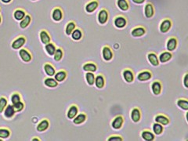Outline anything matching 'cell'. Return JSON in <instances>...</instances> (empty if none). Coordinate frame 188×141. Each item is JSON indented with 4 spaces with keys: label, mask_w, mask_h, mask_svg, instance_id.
Wrapping results in <instances>:
<instances>
[{
    "label": "cell",
    "mask_w": 188,
    "mask_h": 141,
    "mask_svg": "<svg viewBox=\"0 0 188 141\" xmlns=\"http://www.w3.org/2000/svg\"><path fill=\"white\" fill-rule=\"evenodd\" d=\"M148 59L149 60V62L152 64L154 67H157L159 65V60L158 57L157 55L154 53H149L148 54Z\"/></svg>",
    "instance_id": "484cf974"
},
{
    "label": "cell",
    "mask_w": 188,
    "mask_h": 141,
    "mask_svg": "<svg viewBox=\"0 0 188 141\" xmlns=\"http://www.w3.org/2000/svg\"><path fill=\"white\" fill-rule=\"evenodd\" d=\"M152 77V74L149 70H143V71L140 72L137 75V79L140 81H146L150 80Z\"/></svg>",
    "instance_id": "30bf717a"
},
{
    "label": "cell",
    "mask_w": 188,
    "mask_h": 141,
    "mask_svg": "<svg viewBox=\"0 0 188 141\" xmlns=\"http://www.w3.org/2000/svg\"><path fill=\"white\" fill-rule=\"evenodd\" d=\"M86 82L88 83V85L89 86H93L94 84L95 81V75L93 72H87L86 74Z\"/></svg>",
    "instance_id": "74e56055"
},
{
    "label": "cell",
    "mask_w": 188,
    "mask_h": 141,
    "mask_svg": "<svg viewBox=\"0 0 188 141\" xmlns=\"http://www.w3.org/2000/svg\"><path fill=\"white\" fill-rule=\"evenodd\" d=\"M31 17L29 15V14H26V15H25V17H24L21 20H20V28H22V29H24V28H26L27 27H28V25L31 24Z\"/></svg>",
    "instance_id": "f1b7e54d"
},
{
    "label": "cell",
    "mask_w": 188,
    "mask_h": 141,
    "mask_svg": "<svg viewBox=\"0 0 188 141\" xmlns=\"http://www.w3.org/2000/svg\"><path fill=\"white\" fill-rule=\"evenodd\" d=\"M72 37L74 40L75 41H78L83 38V32L80 29L78 28H75L72 33Z\"/></svg>",
    "instance_id": "8d00e7d4"
},
{
    "label": "cell",
    "mask_w": 188,
    "mask_h": 141,
    "mask_svg": "<svg viewBox=\"0 0 188 141\" xmlns=\"http://www.w3.org/2000/svg\"><path fill=\"white\" fill-rule=\"evenodd\" d=\"M13 0H1L2 3H5V4H8V3H10Z\"/></svg>",
    "instance_id": "c3c4849f"
},
{
    "label": "cell",
    "mask_w": 188,
    "mask_h": 141,
    "mask_svg": "<svg viewBox=\"0 0 188 141\" xmlns=\"http://www.w3.org/2000/svg\"><path fill=\"white\" fill-rule=\"evenodd\" d=\"M172 21L170 19H165L162 21L161 23L160 27H159V29L162 33H166L168 32L170 30V28H172Z\"/></svg>",
    "instance_id": "8992f818"
},
{
    "label": "cell",
    "mask_w": 188,
    "mask_h": 141,
    "mask_svg": "<svg viewBox=\"0 0 188 141\" xmlns=\"http://www.w3.org/2000/svg\"><path fill=\"white\" fill-rule=\"evenodd\" d=\"M63 10L60 7H55L52 11V18L54 21L59 22L63 19Z\"/></svg>",
    "instance_id": "5b68a950"
},
{
    "label": "cell",
    "mask_w": 188,
    "mask_h": 141,
    "mask_svg": "<svg viewBox=\"0 0 188 141\" xmlns=\"http://www.w3.org/2000/svg\"><path fill=\"white\" fill-rule=\"evenodd\" d=\"M13 108L16 112H20V111H23L24 108V103L23 102H21V100H20V101L13 104Z\"/></svg>",
    "instance_id": "b9f144b4"
},
{
    "label": "cell",
    "mask_w": 188,
    "mask_h": 141,
    "mask_svg": "<svg viewBox=\"0 0 188 141\" xmlns=\"http://www.w3.org/2000/svg\"><path fill=\"white\" fill-rule=\"evenodd\" d=\"M144 14L147 18H151L154 15V8L152 3H148L145 5Z\"/></svg>",
    "instance_id": "9c48e42d"
},
{
    "label": "cell",
    "mask_w": 188,
    "mask_h": 141,
    "mask_svg": "<svg viewBox=\"0 0 188 141\" xmlns=\"http://www.w3.org/2000/svg\"><path fill=\"white\" fill-rule=\"evenodd\" d=\"M108 141H122L123 139L120 136H111L107 139Z\"/></svg>",
    "instance_id": "f6af8a7d"
},
{
    "label": "cell",
    "mask_w": 188,
    "mask_h": 141,
    "mask_svg": "<svg viewBox=\"0 0 188 141\" xmlns=\"http://www.w3.org/2000/svg\"><path fill=\"white\" fill-rule=\"evenodd\" d=\"M50 127V122L47 119H43L38 124L36 129L38 132H44L47 130Z\"/></svg>",
    "instance_id": "d6986e66"
},
{
    "label": "cell",
    "mask_w": 188,
    "mask_h": 141,
    "mask_svg": "<svg viewBox=\"0 0 188 141\" xmlns=\"http://www.w3.org/2000/svg\"><path fill=\"white\" fill-rule=\"evenodd\" d=\"M151 89H152V92L154 95H159L162 90V83L159 81H154L151 85Z\"/></svg>",
    "instance_id": "4fadbf2b"
},
{
    "label": "cell",
    "mask_w": 188,
    "mask_h": 141,
    "mask_svg": "<svg viewBox=\"0 0 188 141\" xmlns=\"http://www.w3.org/2000/svg\"><path fill=\"white\" fill-rule=\"evenodd\" d=\"M76 28V24L74 21H70L67 23V26L65 28V33L67 35H71L72 31Z\"/></svg>",
    "instance_id": "d590c367"
},
{
    "label": "cell",
    "mask_w": 188,
    "mask_h": 141,
    "mask_svg": "<svg viewBox=\"0 0 188 141\" xmlns=\"http://www.w3.org/2000/svg\"><path fill=\"white\" fill-rule=\"evenodd\" d=\"M140 118H141V113L139 108L135 107L132 110V112H131V119L133 122H140Z\"/></svg>",
    "instance_id": "e0dca14e"
},
{
    "label": "cell",
    "mask_w": 188,
    "mask_h": 141,
    "mask_svg": "<svg viewBox=\"0 0 188 141\" xmlns=\"http://www.w3.org/2000/svg\"><path fill=\"white\" fill-rule=\"evenodd\" d=\"M114 24L118 28H123L127 25V20L123 16H118L114 20Z\"/></svg>",
    "instance_id": "277c9868"
},
{
    "label": "cell",
    "mask_w": 188,
    "mask_h": 141,
    "mask_svg": "<svg viewBox=\"0 0 188 141\" xmlns=\"http://www.w3.org/2000/svg\"><path fill=\"white\" fill-rule=\"evenodd\" d=\"M45 50H46V53H48L50 56H53V54H54L56 48V46H55L54 44L52 43V42H49V43L46 44Z\"/></svg>",
    "instance_id": "836d02e7"
},
{
    "label": "cell",
    "mask_w": 188,
    "mask_h": 141,
    "mask_svg": "<svg viewBox=\"0 0 188 141\" xmlns=\"http://www.w3.org/2000/svg\"><path fill=\"white\" fill-rule=\"evenodd\" d=\"M0 12H1V8H0Z\"/></svg>",
    "instance_id": "f5cc1de1"
},
{
    "label": "cell",
    "mask_w": 188,
    "mask_h": 141,
    "mask_svg": "<svg viewBox=\"0 0 188 141\" xmlns=\"http://www.w3.org/2000/svg\"><path fill=\"white\" fill-rule=\"evenodd\" d=\"M6 106H7V100L6 97H0V114L3 112Z\"/></svg>",
    "instance_id": "7bdbcfd3"
},
{
    "label": "cell",
    "mask_w": 188,
    "mask_h": 141,
    "mask_svg": "<svg viewBox=\"0 0 188 141\" xmlns=\"http://www.w3.org/2000/svg\"><path fill=\"white\" fill-rule=\"evenodd\" d=\"M1 22H2V17L1 15H0V24H1Z\"/></svg>",
    "instance_id": "f907efd6"
},
{
    "label": "cell",
    "mask_w": 188,
    "mask_h": 141,
    "mask_svg": "<svg viewBox=\"0 0 188 141\" xmlns=\"http://www.w3.org/2000/svg\"><path fill=\"white\" fill-rule=\"evenodd\" d=\"M26 15V12H25L24 9H16L13 12V17L15 20H18V21H20L24 17H25Z\"/></svg>",
    "instance_id": "44dd1931"
},
{
    "label": "cell",
    "mask_w": 188,
    "mask_h": 141,
    "mask_svg": "<svg viewBox=\"0 0 188 141\" xmlns=\"http://www.w3.org/2000/svg\"><path fill=\"white\" fill-rule=\"evenodd\" d=\"M177 39L176 38L172 37L170 39H169L166 44V48L168 50V51L172 52L176 50V46H177Z\"/></svg>",
    "instance_id": "7c38bea8"
},
{
    "label": "cell",
    "mask_w": 188,
    "mask_h": 141,
    "mask_svg": "<svg viewBox=\"0 0 188 141\" xmlns=\"http://www.w3.org/2000/svg\"><path fill=\"white\" fill-rule=\"evenodd\" d=\"M19 56L21 58L22 60L26 63L30 62L31 60V59H32L31 54L26 49H20V51H19Z\"/></svg>",
    "instance_id": "52a82bcc"
},
{
    "label": "cell",
    "mask_w": 188,
    "mask_h": 141,
    "mask_svg": "<svg viewBox=\"0 0 188 141\" xmlns=\"http://www.w3.org/2000/svg\"><path fill=\"white\" fill-rule=\"evenodd\" d=\"M44 70H45L46 74L50 77L53 76L56 74V70H55L54 67L49 63H46L44 64Z\"/></svg>",
    "instance_id": "d4e9b609"
},
{
    "label": "cell",
    "mask_w": 188,
    "mask_h": 141,
    "mask_svg": "<svg viewBox=\"0 0 188 141\" xmlns=\"http://www.w3.org/2000/svg\"><path fill=\"white\" fill-rule=\"evenodd\" d=\"M141 136L143 138V139L146 141H152L154 139V134L153 133H151V131L148 130H144L141 133Z\"/></svg>",
    "instance_id": "4dcf8cb0"
},
{
    "label": "cell",
    "mask_w": 188,
    "mask_h": 141,
    "mask_svg": "<svg viewBox=\"0 0 188 141\" xmlns=\"http://www.w3.org/2000/svg\"><path fill=\"white\" fill-rule=\"evenodd\" d=\"M20 100H21V97H20V94L17 93V92H15V93H13L11 96V101H12L13 104L20 101Z\"/></svg>",
    "instance_id": "ee69618b"
},
{
    "label": "cell",
    "mask_w": 188,
    "mask_h": 141,
    "mask_svg": "<svg viewBox=\"0 0 188 141\" xmlns=\"http://www.w3.org/2000/svg\"><path fill=\"white\" fill-rule=\"evenodd\" d=\"M177 106L180 107L181 109L184 110V111H187L188 110V101L184 99H180L177 100Z\"/></svg>",
    "instance_id": "f35d334b"
},
{
    "label": "cell",
    "mask_w": 188,
    "mask_h": 141,
    "mask_svg": "<svg viewBox=\"0 0 188 141\" xmlns=\"http://www.w3.org/2000/svg\"><path fill=\"white\" fill-rule=\"evenodd\" d=\"M135 4H142V3H144L146 0H132Z\"/></svg>",
    "instance_id": "7dc6e473"
},
{
    "label": "cell",
    "mask_w": 188,
    "mask_h": 141,
    "mask_svg": "<svg viewBox=\"0 0 188 141\" xmlns=\"http://www.w3.org/2000/svg\"><path fill=\"white\" fill-rule=\"evenodd\" d=\"M67 78V72L64 70H61L54 75V78L57 82H61L64 81Z\"/></svg>",
    "instance_id": "4316f807"
},
{
    "label": "cell",
    "mask_w": 188,
    "mask_h": 141,
    "mask_svg": "<svg viewBox=\"0 0 188 141\" xmlns=\"http://www.w3.org/2000/svg\"><path fill=\"white\" fill-rule=\"evenodd\" d=\"M98 6H99V2L97 0H91L86 5L85 9H86V12L91 13L94 12L97 9Z\"/></svg>",
    "instance_id": "ba28073f"
},
{
    "label": "cell",
    "mask_w": 188,
    "mask_h": 141,
    "mask_svg": "<svg viewBox=\"0 0 188 141\" xmlns=\"http://www.w3.org/2000/svg\"><path fill=\"white\" fill-rule=\"evenodd\" d=\"M10 131L8 128H0V139H7L10 136Z\"/></svg>",
    "instance_id": "ab89813d"
},
{
    "label": "cell",
    "mask_w": 188,
    "mask_h": 141,
    "mask_svg": "<svg viewBox=\"0 0 188 141\" xmlns=\"http://www.w3.org/2000/svg\"><path fill=\"white\" fill-rule=\"evenodd\" d=\"M63 56H64V52H63L62 49H61V48L56 49V51H55V53H54V54H53L55 60L61 61V59L63 58Z\"/></svg>",
    "instance_id": "60d3db41"
},
{
    "label": "cell",
    "mask_w": 188,
    "mask_h": 141,
    "mask_svg": "<svg viewBox=\"0 0 188 141\" xmlns=\"http://www.w3.org/2000/svg\"><path fill=\"white\" fill-rule=\"evenodd\" d=\"M145 33H146V29L143 27L139 26L133 28L132 30L131 34H132V36H133V37H141V36L144 35Z\"/></svg>",
    "instance_id": "9a60e30c"
},
{
    "label": "cell",
    "mask_w": 188,
    "mask_h": 141,
    "mask_svg": "<svg viewBox=\"0 0 188 141\" xmlns=\"http://www.w3.org/2000/svg\"><path fill=\"white\" fill-rule=\"evenodd\" d=\"M94 83L98 89H102L105 86V78L102 75H98L97 76L95 77Z\"/></svg>",
    "instance_id": "cb8c5ba5"
},
{
    "label": "cell",
    "mask_w": 188,
    "mask_h": 141,
    "mask_svg": "<svg viewBox=\"0 0 188 141\" xmlns=\"http://www.w3.org/2000/svg\"><path fill=\"white\" fill-rule=\"evenodd\" d=\"M102 56L104 60L110 61L113 59L114 53L110 47L107 46V45H105L102 49Z\"/></svg>",
    "instance_id": "7a4b0ae2"
},
{
    "label": "cell",
    "mask_w": 188,
    "mask_h": 141,
    "mask_svg": "<svg viewBox=\"0 0 188 141\" xmlns=\"http://www.w3.org/2000/svg\"><path fill=\"white\" fill-rule=\"evenodd\" d=\"M156 122L161 124L164 126V125H167L169 123V118L167 116L164 115V114H158L156 115L155 118H154Z\"/></svg>",
    "instance_id": "ffe728a7"
},
{
    "label": "cell",
    "mask_w": 188,
    "mask_h": 141,
    "mask_svg": "<svg viewBox=\"0 0 188 141\" xmlns=\"http://www.w3.org/2000/svg\"><path fill=\"white\" fill-rule=\"evenodd\" d=\"M44 84L49 88H55L58 86V82L55 80V78H47L44 80Z\"/></svg>",
    "instance_id": "d6a6232c"
},
{
    "label": "cell",
    "mask_w": 188,
    "mask_h": 141,
    "mask_svg": "<svg viewBox=\"0 0 188 141\" xmlns=\"http://www.w3.org/2000/svg\"><path fill=\"white\" fill-rule=\"evenodd\" d=\"M39 37H40L41 42H42V43L44 44V45L51 42L50 35L46 30H42V31H40V33H39Z\"/></svg>",
    "instance_id": "5bb4252c"
},
{
    "label": "cell",
    "mask_w": 188,
    "mask_h": 141,
    "mask_svg": "<svg viewBox=\"0 0 188 141\" xmlns=\"http://www.w3.org/2000/svg\"><path fill=\"white\" fill-rule=\"evenodd\" d=\"M31 1H37V0H31Z\"/></svg>",
    "instance_id": "816d5d0a"
},
{
    "label": "cell",
    "mask_w": 188,
    "mask_h": 141,
    "mask_svg": "<svg viewBox=\"0 0 188 141\" xmlns=\"http://www.w3.org/2000/svg\"><path fill=\"white\" fill-rule=\"evenodd\" d=\"M108 17H109V14L107 9H102L99 13H98L97 19H98V21H99V23L100 24H105L107 22V20H108Z\"/></svg>",
    "instance_id": "3957f363"
},
{
    "label": "cell",
    "mask_w": 188,
    "mask_h": 141,
    "mask_svg": "<svg viewBox=\"0 0 188 141\" xmlns=\"http://www.w3.org/2000/svg\"><path fill=\"white\" fill-rule=\"evenodd\" d=\"M31 140H33V141H39L40 140V139H39V138H33L32 139H31Z\"/></svg>",
    "instance_id": "681fc988"
},
{
    "label": "cell",
    "mask_w": 188,
    "mask_h": 141,
    "mask_svg": "<svg viewBox=\"0 0 188 141\" xmlns=\"http://www.w3.org/2000/svg\"><path fill=\"white\" fill-rule=\"evenodd\" d=\"M87 118V116L84 113H81V114H78V115L75 116L73 118V122L75 125H80V124L83 123L85 121Z\"/></svg>",
    "instance_id": "f546056e"
},
{
    "label": "cell",
    "mask_w": 188,
    "mask_h": 141,
    "mask_svg": "<svg viewBox=\"0 0 188 141\" xmlns=\"http://www.w3.org/2000/svg\"><path fill=\"white\" fill-rule=\"evenodd\" d=\"M4 112V115L5 117L7 118H11L12 117H13L14 114H15L16 111L14 110L13 106V105H8L6 107L5 110L3 111Z\"/></svg>",
    "instance_id": "7402d4cb"
},
{
    "label": "cell",
    "mask_w": 188,
    "mask_h": 141,
    "mask_svg": "<svg viewBox=\"0 0 188 141\" xmlns=\"http://www.w3.org/2000/svg\"><path fill=\"white\" fill-rule=\"evenodd\" d=\"M173 57V54L169 51H165L161 53L158 56V60L161 63H166Z\"/></svg>",
    "instance_id": "2e32d148"
},
{
    "label": "cell",
    "mask_w": 188,
    "mask_h": 141,
    "mask_svg": "<svg viewBox=\"0 0 188 141\" xmlns=\"http://www.w3.org/2000/svg\"><path fill=\"white\" fill-rule=\"evenodd\" d=\"M83 69L86 72H95L97 70V67L94 63H86L83 65Z\"/></svg>",
    "instance_id": "1f68e13d"
},
{
    "label": "cell",
    "mask_w": 188,
    "mask_h": 141,
    "mask_svg": "<svg viewBox=\"0 0 188 141\" xmlns=\"http://www.w3.org/2000/svg\"><path fill=\"white\" fill-rule=\"evenodd\" d=\"M78 108L76 105H72L67 111V116L69 119H73L78 114Z\"/></svg>",
    "instance_id": "603a6c76"
},
{
    "label": "cell",
    "mask_w": 188,
    "mask_h": 141,
    "mask_svg": "<svg viewBox=\"0 0 188 141\" xmlns=\"http://www.w3.org/2000/svg\"><path fill=\"white\" fill-rule=\"evenodd\" d=\"M117 6L121 11H127L129 9V3L128 0H117Z\"/></svg>",
    "instance_id": "83f0119b"
},
{
    "label": "cell",
    "mask_w": 188,
    "mask_h": 141,
    "mask_svg": "<svg viewBox=\"0 0 188 141\" xmlns=\"http://www.w3.org/2000/svg\"><path fill=\"white\" fill-rule=\"evenodd\" d=\"M25 42H26V38L24 37V36H19L18 38H17L12 42L11 47L13 50H19V49H21L24 45Z\"/></svg>",
    "instance_id": "6da1fadb"
},
{
    "label": "cell",
    "mask_w": 188,
    "mask_h": 141,
    "mask_svg": "<svg viewBox=\"0 0 188 141\" xmlns=\"http://www.w3.org/2000/svg\"><path fill=\"white\" fill-rule=\"evenodd\" d=\"M123 77H124V79L126 80V82L131 83L134 80V75L133 72L130 70V69H126V70H123Z\"/></svg>",
    "instance_id": "ac0fdd59"
},
{
    "label": "cell",
    "mask_w": 188,
    "mask_h": 141,
    "mask_svg": "<svg viewBox=\"0 0 188 141\" xmlns=\"http://www.w3.org/2000/svg\"><path fill=\"white\" fill-rule=\"evenodd\" d=\"M123 123H124V118L122 116H117L111 122L112 128L115 129H119L121 128Z\"/></svg>",
    "instance_id": "8fae6325"
},
{
    "label": "cell",
    "mask_w": 188,
    "mask_h": 141,
    "mask_svg": "<svg viewBox=\"0 0 188 141\" xmlns=\"http://www.w3.org/2000/svg\"><path fill=\"white\" fill-rule=\"evenodd\" d=\"M152 130L155 135H161L164 131L163 125H161V124H159V123H158V122H156V123L153 124Z\"/></svg>",
    "instance_id": "e575fe53"
},
{
    "label": "cell",
    "mask_w": 188,
    "mask_h": 141,
    "mask_svg": "<svg viewBox=\"0 0 188 141\" xmlns=\"http://www.w3.org/2000/svg\"><path fill=\"white\" fill-rule=\"evenodd\" d=\"M184 84L186 88H188V74H185V75H184Z\"/></svg>",
    "instance_id": "bcb514c9"
}]
</instances>
